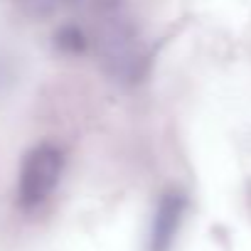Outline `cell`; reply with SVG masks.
Here are the masks:
<instances>
[{
  "instance_id": "2",
  "label": "cell",
  "mask_w": 251,
  "mask_h": 251,
  "mask_svg": "<svg viewBox=\"0 0 251 251\" xmlns=\"http://www.w3.org/2000/svg\"><path fill=\"white\" fill-rule=\"evenodd\" d=\"M185 207H187V202L177 192H170L158 202L155 217H153V229H151V251H170L177 226L182 222Z\"/></svg>"
},
{
  "instance_id": "3",
  "label": "cell",
  "mask_w": 251,
  "mask_h": 251,
  "mask_svg": "<svg viewBox=\"0 0 251 251\" xmlns=\"http://www.w3.org/2000/svg\"><path fill=\"white\" fill-rule=\"evenodd\" d=\"M54 45H57L62 52H67V54H81V52L86 50V37H84V32H81L79 27L64 25V27L54 35Z\"/></svg>"
},
{
  "instance_id": "1",
  "label": "cell",
  "mask_w": 251,
  "mask_h": 251,
  "mask_svg": "<svg viewBox=\"0 0 251 251\" xmlns=\"http://www.w3.org/2000/svg\"><path fill=\"white\" fill-rule=\"evenodd\" d=\"M64 168L62 151L52 143L35 146L23 165H20V180H18V202L23 209H35L42 202L50 200L54 187L59 185Z\"/></svg>"
}]
</instances>
